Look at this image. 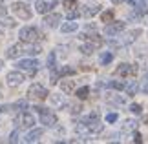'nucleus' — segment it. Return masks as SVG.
<instances>
[{
	"instance_id": "nucleus-32",
	"label": "nucleus",
	"mask_w": 148,
	"mask_h": 144,
	"mask_svg": "<svg viewBox=\"0 0 148 144\" xmlns=\"http://www.w3.org/2000/svg\"><path fill=\"white\" fill-rule=\"evenodd\" d=\"M130 111L135 113V115H139V113H143V106H141V104H135V102H134V104H130Z\"/></svg>"
},
{
	"instance_id": "nucleus-3",
	"label": "nucleus",
	"mask_w": 148,
	"mask_h": 144,
	"mask_svg": "<svg viewBox=\"0 0 148 144\" xmlns=\"http://www.w3.org/2000/svg\"><path fill=\"white\" fill-rule=\"evenodd\" d=\"M35 111L38 113V117H40V124H44L46 128H53L57 124V115L51 111L48 108H42V106H35L33 108Z\"/></svg>"
},
{
	"instance_id": "nucleus-4",
	"label": "nucleus",
	"mask_w": 148,
	"mask_h": 144,
	"mask_svg": "<svg viewBox=\"0 0 148 144\" xmlns=\"http://www.w3.org/2000/svg\"><path fill=\"white\" fill-rule=\"evenodd\" d=\"M18 37H20V40H24V42H37V40L42 38V33L38 31L35 26H24L18 31Z\"/></svg>"
},
{
	"instance_id": "nucleus-40",
	"label": "nucleus",
	"mask_w": 148,
	"mask_h": 144,
	"mask_svg": "<svg viewBox=\"0 0 148 144\" xmlns=\"http://www.w3.org/2000/svg\"><path fill=\"white\" fill-rule=\"evenodd\" d=\"M110 2H112V4H123L124 0H110Z\"/></svg>"
},
{
	"instance_id": "nucleus-2",
	"label": "nucleus",
	"mask_w": 148,
	"mask_h": 144,
	"mask_svg": "<svg viewBox=\"0 0 148 144\" xmlns=\"http://www.w3.org/2000/svg\"><path fill=\"white\" fill-rule=\"evenodd\" d=\"M40 51H42L40 46H37L35 42H24V40H20L18 44H13L8 49L5 57H8V59H18V57H22V55H26V57H37Z\"/></svg>"
},
{
	"instance_id": "nucleus-15",
	"label": "nucleus",
	"mask_w": 148,
	"mask_h": 144,
	"mask_svg": "<svg viewBox=\"0 0 148 144\" xmlns=\"http://www.w3.org/2000/svg\"><path fill=\"white\" fill-rule=\"evenodd\" d=\"M60 20H62V15H59V13H46V16H44V26L53 29V27H59Z\"/></svg>"
},
{
	"instance_id": "nucleus-28",
	"label": "nucleus",
	"mask_w": 148,
	"mask_h": 144,
	"mask_svg": "<svg viewBox=\"0 0 148 144\" xmlns=\"http://www.w3.org/2000/svg\"><path fill=\"white\" fill-rule=\"evenodd\" d=\"M81 51H82L84 55H92L93 51H95V48H93V46L90 44V42H86V44H82V46H81Z\"/></svg>"
},
{
	"instance_id": "nucleus-17",
	"label": "nucleus",
	"mask_w": 148,
	"mask_h": 144,
	"mask_svg": "<svg viewBox=\"0 0 148 144\" xmlns=\"http://www.w3.org/2000/svg\"><path fill=\"white\" fill-rule=\"evenodd\" d=\"M44 133V130L42 128H29V131H27V135H26V142H37L38 139L42 137Z\"/></svg>"
},
{
	"instance_id": "nucleus-12",
	"label": "nucleus",
	"mask_w": 148,
	"mask_h": 144,
	"mask_svg": "<svg viewBox=\"0 0 148 144\" xmlns=\"http://www.w3.org/2000/svg\"><path fill=\"white\" fill-rule=\"evenodd\" d=\"M57 2H59V0H37L35 9H37V13L46 15V13H49V11L57 5Z\"/></svg>"
},
{
	"instance_id": "nucleus-26",
	"label": "nucleus",
	"mask_w": 148,
	"mask_h": 144,
	"mask_svg": "<svg viewBox=\"0 0 148 144\" xmlns=\"http://www.w3.org/2000/svg\"><path fill=\"white\" fill-rule=\"evenodd\" d=\"M123 130L124 131H134V130H137V120H126L123 126Z\"/></svg>"
},
{
	"instance_id": "nucleus-34",
	"label": "nucleus",
	"mask_w": 148,
	"mask_h": 144,
	"mask_svg": "<svg viewBox=\"0 0 148 144\" xmlns=\"http://www.w3.org/2000/svg\"><path fill=\"white\" fill-rule=\"evenodd\" d=\"M75 4H77V0H62V5H64L66 9H71V8H75Z\"/></svg>"
},
{
	"instance_id": "nucleus-33",
	"label": "nucleus",
	"mask_w": 148,
	"mask_h": 144,
	"mask_svg": "<svg viewBox=\"0 0 148 144\" xmlns=\"http://www.w3.org/2000/svg\"><path fill=\"white\" fill-rule=\"evenodd\" d=\"M117 119H119V115H117V113H108V115H106V122H110V124L117 122Z\"/></svg>"
},
{
	"instance_id": "nucleus-13",
	"label": "nucleus",
	"mask_w": 148,
	"mask_h": 144,
	"mask_svg": "<svg viewBox=\"0 0 148 144\" xmlns=\"http://www.w3.org/2000/svg\"><path fill=\"white\" fill-rule=\"evenodd\" d=\"M135 71H137V68L134 64L123 62V64H119V68L115 70V75L117 77H132V75H135Z\"/></svg>"
},
{
	"instance_id": "nucleus-31",
	"label": "nucleus",
	"mask_w": 148,
	"mask_h": 144,
	"mask_svg": "<svg viewBox=\"0 0 148 144\" xmlns=\"http://www.w3.org/2000/svg\"><path fill=\"white\" fill-rule=\"evenodd\" d=\"M15 109H18V111H24V109H27V102L26 100H18V102H15L13 104Z\"/></svg>"
},
{
	"instance_id": "nucleus-18",
	"label": "nucleus",
	"mask_w": 148,
	"mask_h": 144,
	"mask_svg": "<svg viewBox=\"0 0 148 144\" xmlns=\"http://www.w3.org/2000/svg\"><path fill=\"white\" fill-rule=\"evenodd\" d=\"M49 102H51L55 108H59V109H62V108L68 106V100L64 99V95H51V97H49Z\"/></svg>"
},
{
	"instance_id": "nucleus-22",
	"label": "nucleus",
	"mask_w": 148,
	"mask_h": 144,
	"mask_svg": "<svg viewBox=\"0 0 148 144\" xmlns=\"http://www.w3.org/2000/svg\"><path fill=\"white\" fill-rule=\"evenodd\" d=\"M124 91H126V95H128V97H134V95L139 91V84L135 82V80H132V82H130L128 86H124Z\"/></svg>"
},
{
	"instance_id": "nucleus-16",
	"label": "nucleus",
	"mask_w": 148,
	"mask_h": 144,
	"mask_svg": "<svg viewBox=\"0 0 148 144\" xmlns=\"http://www.w3.org/2000/svg\"><path fill=\"white\" fill-rule=\"evenodd\" d=\"M101 11V5L97 4H88V5H84L82 11H81V15L84 16V18H92V16H95Z\"/></svg>"
},
{
	"instance_id": "nucleus-7",
	"label": "nucleus",
	"mask_w": 148,
	"mask_h": 144,
	"mask_svg": "<svg viewBox=\"0 0 148 144\" xmlns=\"http://www.w3.org/2000/svg\"><path fill=\"white\" fill-rule=\"evenodd\" d=\"M15 124L18 126V128H26V130H29V128H33L35 126V117H33V113H29V111H20L18 115L15 117Z\"/></svg>"
},
{
	"instance_id": "nucleus-19",
	"label": "nucleus",
	"mask_w": 148,
	"mask_h": 144,
	"mask_svg": "<svg viewBox=\"0 0 148 144\" xmlns=\"http://www.w3.org/2000/svg\"><path fill=\"white\" fill-rule=\"evenodd\" d=\"M77 29H79V24H77V22H73V20L64 22V24L60 26V31L62 33H73V31H77Z\"/></svg>"
},
{
	"instance_id": "nucleus-21",
	"label": "nucleus",
	"mask_w": 148,
	"mask_h": 144,
	"mask_svg": "<svg viewBox=\"0 0 148 144\" xmlns=\"http://www.w3.org/2000/svg\"><path fill=\"white\" fill-rule=\"evenodd\" d=\"M106 88H110V89H117V91H124V82H121V80H108V82L104 84Z\"/></svg>"
},
{
	"instance_id": "nucleus-29",
	"label": "nucleus",
	"mask_w": 148,
	"mask_h": 144,
	"mask_svg": "<svg viewBox=\"0 0 148 144\" xmlns=\"http://www.w3.org/2000/svg\"><path fill=\"white\" fill-rule=\"evenodd\" d=\"M55 62H57V55H55V51H51L49 57H48V70H53Z\"/></svg>"
},
{
	"instance_id": "nucleus-6",
	"label": "nucleus",
	"mask_w": 148,
	"mask_h": 144,
	"mask_svg": "<svg viewBox=\"0 0 148 144\" xmlns=\"http://www.w3.org/2000/svg\"><path fill=\"white\" fill-rule=\"evenodd\" d=\"M38 66H40V62H38L37 59H20L18 62H16V68H18L20 71H26L29 75H35L38 71Z\"/></svg>"
},
{
	"instance_id": "nucleus-11",
	"label": "nucleus",
	"mask_w": 148,
	"mask_h": 144,
	"mask_svg": "<svg viewBox=\"0 0 148 144\" xmlns=\"http://www.w3.org/2000/svg\"><path fill=\"white\" fill-rule=\"evenodd\" d=\"M24 80H26L24 78V73L18 71V70H16V71H9L8 75H5V82H8L9 88H18Z\"/></svg>"
},
{
	"instance_id": "nucleus-1",
	"label": "nucleus",
	"mask_w": 148,
	"mask_h": 144,
	"mask_svg": "<svg viewBox=\"0 0 148 144\" xmlns=\"http://www.w3.org/2000/svg\"><path fill=\"white\" fill-rule=\"evenodd\" d=\"M102 128H104V126L101 124L97 111H92L88 117H84L82 120H79L75 124V131L79 135H97L102 131Z\"/></svg>"
},
{
	"instance_id": "nucleus-20",
	"label": "nucleus",
	"mask_w": 148,
	"mask_h": 144,
	"mask_svg": "<svg viewBox=\"0 0 148 144\" xmlns=\"http://www.w3.org/2000/svg\"><path fill=\"white\" fill-rule=\"evenodd\" d=\"M60 89H62V93L70 95L71 91L75 89V82H73V80H62V82H60Z\"/></svg>"
},
{
	"instance_id": "nucleus-23",
	"label": "nucleus",
	"mask_w": 148,
	"mask_h": 144,
	"mask_svg": "<svg viewBox=\"0 0 148 144\" xmlns=\"http://www.w3.org/2000/svg\"><path fill=\"white\" fill-rule=\"evenodd\" d=\"M112 60H113V53H112V51H104V53H101V57H99V62L102 66H108Z\"/></svg>"
},
{
	"instance_id": "nucleus-8",
	"label": "nucleus",
	"mask_w": 148,
	"mask_h": 144,
	"mask_svg": "<svg viewBox=\"0 0 148 144\" xmlns=\"http://www.w3.org/2000/svg\"><path fill=\"white\" fill-rule=\"evenodd\" d=\"M139 35H141V29H132V31H128V33H126V35H124L121 40H110L108 44H110L112 48H123V46H126V44L135 42Z\"/></svg>"
},
{
	"instance_id": "nucleus-37",
	"label": "nucleus",
	"mask_w": 148,
	"mask_h": 144,
	"mask_svg": "<svg viewBox=\"0 0 148 144\" xmlns=\"http://www.w3.org/2000/svg\"><path fill=\"white\" fill-rule=\"evenodd\" d=\"M4 16H8V8L4 4H0V18H4Z\"/></svg>"
},
{
	"instance_id": "nucleus-27",
	"label": "nucleus",
	"mask_w": 148,
	"mask_h": 144,
	"mask_svg": "<svg viewBox=\"0 0 148 144\" xmlns=\"http://www.w3.org/2000/svg\"><path fill=\"white\" fill-rule=\"evenodd\" d=\"M81 16V11H77V9H68V13H66V18L68 20H75V18H79Z\"/></svg>"
},
{
	"instance_id": "nucleus-38",
	"label": "nucleus",
	"mask_w": 148,
	"mask_h": 144,
	"mask_svg": "<svg viewBox=\"0 0 148 144\" xmlns=\"http://www.w3.org/2000/svg\"><path fill=\"white\" fill-rule=\"evenodd\" d=\"M81 109H82L81 106L75 104V106H71V113H73V115H77V113H81Z\"/></svg>"
},
{
	"instance_id": "nucleus-9",
	"label": "nucleus",
	"mask_w": 148,
	"mask_h": 144,
	"mask_svg": "<svg viewBox=\"0 0 148 144\" xmlns=\"http://www.w3.org/2000/svg\"><path fill=\"white\" fill-rule=\"evenodd\" d=\"M48 89L44 88L42 84H31L29 86V89H27V97L29 99H33V100H44V99H48Z\"/></svg>"
},
{
	"instance_id": "nucleus-10",
	"label": "nucleus",
	"mask_w": 148,
	"mask_h": 144,
	"mask_svg": "<svg viewBox=\"0 0 148 144\" xmlns=\"http://www.w3.org/2000/svg\"><path fill=\"white\" fill-rule=\"evenodd\" d=\"M124 27H126V24H124V22L112 20V22H108L106 27H104V35H106V37H117V35H121V33L124 31Z\"/></svg>"
},
{
	"instance_id": "nucleus-35",
	"label": "nucleus",
	"mask_w": 148,
	"mask_h": 144,
	"mask_svg": "<svg viewBox=\"0 0 148 144\" xmlns=\"http://www.w3.org/2000/svg\"><path fill=\"white\" fill-rule=\"evenodd\" d=\"M18 139H20V133H18V130H15L13 133L9 135V142H18Z\"/></svg>"
},
{
	"instance_id": "nucleus-14",
	"label": "nucleus",
	"mask_w": 148,
	"mask_h": 144,
	"mask_svg": "<svg viewBox=\"0 0 148 144\" xmlns=\"http://www.w3.org/2000/svg\"><path fill=\"white\" fill-rule=\"evenodd\" d=\"M128 4L134 8V11H137L141 16L148 15V0H128Z\"/></svg>"
},
{
	"instance_id": "nucleus-41",
	"label": "nucleus",
	"mask_w": 148,
	"mask_h": 144,
	"mask_svg": "<svg viewBox=\"0 0 148 144\" xmlns=\"http://www.w3.org/2000/svg\"><path fill=\"white\" fill-rule=\"evenodd\" d=\"M2 33H4V27H2V26H0V37H2Z\"/></svg>"
},
{
	"instance_id": "nucleus-5",
	"label": "nucleus",
	"mask_w": 148,
	"mask_h": 144,
	"mask_svg": "<svg viewBox=\"0 0 148 144\" xmlns=\"http://www.w3.org/2000/svg\"><path fill=\"white\" fill-rule=\"evenodd\" d=\"M11 11H13V15L15 16H18L20 20H29L33 13H31V9H29V5H27L26 2H15L11 4Z\"/></svg>"
},
{
	"instance_id": "nucleus-24",
	"label": "nucleus",
	"mask_w": 148,
	"mask_h": 144,
	"mask_svg": "<svg viewBox=\"0 0 148 144\" xmlns=\"http://www.w3.org/2000/svg\"><path fill=\"white\" fill-rule=\"evenodd\" d=\"M75 95H77V99H81V100L88 99V95H90V88H88V86H82V88H79V89L75 91Z\"/></svg>"
},
{
	"instance_id": "nucleus-36",
	"label": "nucleus",
	"mask_w": 148,
	"mask_h": 144,
	"mask_svg": "<svg viewBox=\"0 0 148 144\" xmlns=\"http://www.w3.org/2000/svg\"><path fill=\"white\" fill-rule=\"evenodd\" d=\"M134 142H137V144L143 142V137H141V133H139V131H135V130H134Z\"/></svg>"
},
{
	"instance_id": "nucleus-39",
	"label": "nucleus",
	"mask_w": 148,
	"mask_h": 144,
	"mask_svg": "<svg viewBox=\"0 0 148 144\" xmlns=\"http://www.w3.org/2000/svg\"><path fill=\"white\" fill-rule=\"evenodd\" d=\"M141 89H143V93L148 95V80H145V84H143V88H141Z\"/></svg>"
},
{
	"instance_id": "nucleus-25",
	"label": "nucleus",
	"mask_w": 148,
	"mask_h": 144,
	"mask_svg": "<svg viewBox=\"0 0 148 144\" xmlns=\"http://www.w3.org/2000/svg\"><path fill=\"white\" fill-rule=\"evenodd\" d=\"M75 68H70V66H64L59 70V77H70V75H75Z\"/></svg>"
},
{
	"instance_id": "nucleus-30",
	"label": "nucleus",
	"mask_w": 148,
	"mask_h": 144,
	"mask_svg": "<svg viewBox=\"0 0 148 144\" xmlns=\"http://www.w3.org/2000/svg\"><path fill=\"white\" fill-rule=\"evenodd\" d=\"M101 20L106 22V24H108V22H112L113 20V11H104V13L101 15Z\"/></svg>"
}]
</instances>
